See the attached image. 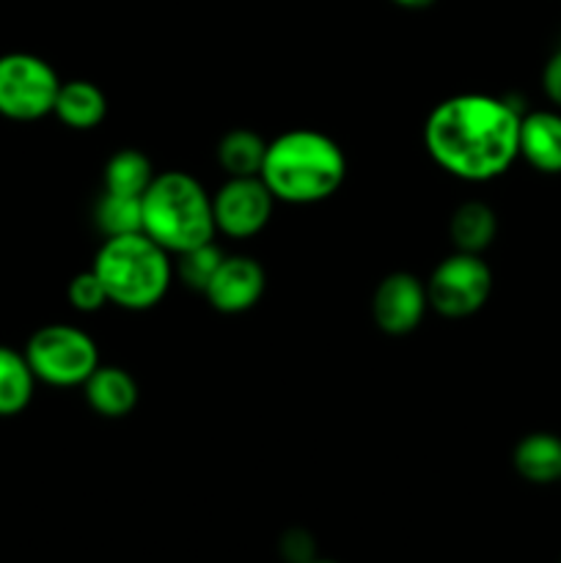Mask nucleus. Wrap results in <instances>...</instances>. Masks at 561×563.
<instances>
[{"mask_svg": "<svg viewBox=\"0 0 561 563\" xmlns=\"http://www.w3.org/2000/svg\"><path fill=\"white\" fill-rule=\"evenodd\" d=\"M520 119L506 99L457 93L427 115L424 146L435 165L457 179H498L520 157Z\"/></svg>", "mask_w": 561, "mask_h": 563, "instance_id": "obj_1", "label": "nucleus"}, {"mask_svg": "<svg viewBox=\"0 0 561 563\" xmlns=\"http://www.w3.org/2000/svg\"><path fill=\"white\" fill-rule=\"evenodd\" d=\"M258 176L275 201L295 207L319 203L344 185V148L324 132L289 130L267 143Z\"/></svg>", "mask_w": 561, "mask_h": 563, "instance_id": "obj_2", "label": "nucleus"}, {"mask_svg": "<svg viewBox=\"0 0 561 563\" xmlns=\"http://www.w3.org/2000/svg\"><path fill=\"white\" fill-rule=\"evenodd\" d=\"M143 234L170 256L215 240L212 196L185 170L154 174L143 192Z\"/></svg>", "mask_w": 561, "mask_h": 563, "instance_id": "obj_3", "label": "nucleus"}, {"mask_svg": "<svg viewBox=\"0 0 561 563\" xmlns=\"http://www.w3.org/2000/svg\"><path fill=\"white\" fill-rule=\"evenodd\" d=\"M94 273L102 284L108 302L124 311H148L170 289L168 251L143 231L124 236H105L94 258Z\"/></svg>", "mask_w": 561, "mask_h": 563, "instance_id": "obj_4", "label": "nucleus"}, {"mask_svg": "<svg viewBox=\"0 0 561 563\" xmlns=\"http://www.w3.org/2000/svg\"><path fill=\"white\" fill-rule=\"evenodd\" d=\"M25 357L38 383L53 388L82 385L99 366V350L91 335L72 324H44L28 339Z\"/></svg>", "mask_w": 561, "mask_h": 563, "instance_id": "obj_5", "label": "nucleus"}, {"mask_svg": "<svg viewBox=\"0 0 561 563\" xmlns=\"http://www.w3.org/2000/svg\"><path fill=\"white\" fill-rule=\"evenodd\" d=\"M61 80L53 66L33 53L0 55V115L38 121L53 113Z\"/></svg>", "mask_w": 561, "mask_h": 563, "instance_id": "obj_6", "label": "nucleus"}, {"mask_svg": "<svg viewBox=\"0 0 561 563\" xmlns=\"http://www.w3.org/2000/svg\"><path fill=\"white\" fill-rule=\"evenodd\" d=\"M493 291V273L479 253L454 251L427 280L429 306L446 319H465L482 311Z\"/></svg>", "mask_w": 561, "mask_h": 563, "instance_id": "obj_7", "label": "nucleus"}, {"mask_svg": "<svg viewBox=\"0 0 561 563\" xmlns=\"http://www.w3.org/2000/svg\"><path fill=\"white\" fill-rule=\"evenodd\" d=\"M275 198L262 176H234L212 196L215 231L231 240H251L270 223Z\"/></svg>", "mask_w": 561, "mask_h": 563, "instance_id": "obj_8", "label": "nucleus"}, {"mask_svg": "<svg viewBox=\"0 0 561 563\" xmlns=\"http://www.w3.org/2000/svg\"><path fill=\"white\" fill-rule=\"evenodd\" d=\"M429 308L427 284L410 273H391L372 295L374 324L385 335H407L421 324Z\"/></svg>", "mask_w": 561, "mask_h": 563, "instance_id": "obj_9", "label": "nucleus"}, {"mask_svg": "<svg viewBox=\"0 0 561 563\" xmlns=\"http://www.w3.org/2000/svg\"><path fill=\"white\" fill-rule=\"evenodd\" d=\"M264 267L251 256H223L212 280L204 289L209 306L220 313H245L262 300Z\"/></svg>", "mask_w": 561, "mask_h": 563, "instance_id": "obj_10", "label": "nucleus"}, {"mask_svg": "<svg viewBox=\"0 0 561 563\" xmlns=\"http://www.w3.org/2000/svg\"><path fill=\"white\" fill-rule=\"evenodd\" d=\"M520 157L539 174H561V110H534L522 115Z\"/></svg>", "mask_w": 561, "mask_h": 563, "instance_id": "obj_11", "label": "nucleus"}, {"mask_svg": "<svg viewBox=\"0 0 561 563\" xmlns=\"http://www.w3.org/2000/svg\"><path fill=\"white\" fill-rule=\"evenodd\" d=\"M82 394H86L88 407L102 418H124L138 405V383L121 366L99 363L91 377L82 383Z\"/></svg>", "mask_w": 561, "mask_h": 563, "instance_id": "obj_12", "label": "nucleus"}, {"mask_svg": "<svg viewBox=\"0 0 561 563\" xmlns=\"http://www.w3.org/2000/svg\"><path fill=\"white\" fill-rule=\"evenodd\" d=\"M512 465L517 476L528 484L561 482V438L553 432H531L512 451Z\"/></svg>", "mask_w": 561, "mask_h": 563, "instance_id": "obj_13", "label": "nucleus"}, {"mask_svg": "<svg viewBox=\"0 0 561 563\" xmlns=\"http://www.w3.org/2000/svg\"><path fill=\"white\" fill-rule=\"evenodd\" d=\"M53 115L69 130H94L108 115V97L88 80H66L58 88Z\"/></svg>", "mask_w": 561, "mask_h": 563, "instance_id": "obj_14", "label": "nucleus"}, {"mask_svg": "<svg viewBox=\"0 0 561 563\" xmlns=\"http://www.w3.org/2000/svg\"><path fill=\"white\" fill-rule=\"evenodd\" d=\"M36 374L25 352L0 344V418H14L25 412L36 390Z\"/></svg>", "mask_w": 561, "mask_h": 563, "instance_id": "obj_15", "label": "nucleus"}, {"mask_svg": "<svg viewBox=\"0 0 561 563\" xmlns=\"http://www.w3.org/2000/svg\"><path fill=\"white\" fill-rule=\"evenodd\" d=\"M495 234H498V218H495L493 207H487L484 201H465L451 214L449 236L457 251L482 256L493 245Z\"/></svg>", "mask_w": 561, "mask_h": 563, "instance_id": "obj_16", "label": "nucleus"}, {"mask_svg": "<svg viewBox=\"0 0 561 563\" xmlns=\"http://www.w3.org/2000/svg\"><path fill=\"white\" fill-rule=\"evenodd\" d=\"M267 141L253 130H231L218 143V163L229 179L262 174Z\"/></svg>", "mask_w": 561, "mask_h": 563, "instance_id": "obj_17", "label": "nucleus"}, {"mask_svg": "<svg viewBox=\"0 0 561 563\" xmlns=\"http://www.w3.org/2000/svg\"><path fill=\"white\" fill-rule=\"evenodd\" d=\"M152 159L138 148H121L105 165V190L119 196H143L152 185Z\"/></svg>", "mask_w": 561, "mask_h": 563, "instance_id": "obj_18", "label": "nucleus"}, {"mask_svg": "<svg viewBox=\"0 0 561 563\" xmlns=\"http://www.w3.org/2000/svg\"><path fill=\"white\" fill-rule=\"evenodd\" d=\"M143 196H119V192H102L94 209L97 229L105 236H124L143 231Z\"/></svg>", "mask_w": 561, "mask_h": 563, "instance_id": "obj_19", "label": "nucleus"}, {"mask_svg": "<svg viewBox=\"0 0 561 563\" xmlns=\"http://www.w3.org/2000/svg\"><path fill=\"white\" fill-rule=\"evenodd\" d=\"M223 256L226 253L215 245V240L204 242V245L176 256V275H179L182 284L204 295V289H207L209 280H212L215 269H218L220 262H223Z\"/></svg>", "mask_w": 561, "mask_h": 563, "instance_id": "obj_20", "label": "nucleus"}, {"mask_svg": "<svg viewBox=\"0 0 561 563\" xmlns=\"http://www.w3.org/2000/svg\"><path fill=\"white\" fill-rule=\"evenodd\" d=\"M69 302L75 311L80 313H94L99 311L102 306H108V295H105L102 284H99L97 273L94 269H86V273H77L75 278L69 280Z\"/></svg>", "mask_w": 561, "mask_h": 563, "instance_id": "obj_21", "label": "nucleus"}, {"mask_svg": "<svg viewBox=\"0 0 561 563\" xmlns=\"http://www.w3.org/2000/svg\"><path fill=\"white\" fill-rule=\"evenodd\" d=\"M542 91L556 110H561V47L548 58L542 69Z\"/></svg>", "mask_w": 561, "mask_h": 563, "instance_id": "obj_22", "label": "nucleus"}, {"mask_svg": "<svg viewBox=\"0 0 561 563\" xmlns=\"http://www.w3.org/2000/svg\"><path fill=\"white\" fill-rule=\"evenodd\" d=\"M280 550L292 563H308L314 561V544L311 537L306 531H292L286 533L284 542H280Z\"/></svg>", "mask_w": 561, "mask_h": 563, "instance_id": "obj_23", "label": "nucleus"}, {"mask_svg": "<svg viewBox=\"0 0 561 563\" xmlns=\"http://www.w3.org/2000/svg\"><path fill=\"white\" fill-rule=\"evenodd\" d=\"M396 5H402V9H413V11H421V9H429V5L435 3V0H394Z\"/></svg>", "mask_w": 561, "mask_h": 563, "instance_id": "obj_24", "label": "nucleus"}, {"mask_svg": "<svg viewBox=\"0 0 561 563\" xmlns=\"http://www.w3.org/2000/svg\"><path fill=\"white\" fill-rule=\"evenodd\" d=\"M308 563H339V561H317V559H314V561H308Z\"/></svg>", "mask_w": 561, "mask_h": 563, "instance_id": "obj_25", "label": "nucleus"}]
</instances>
